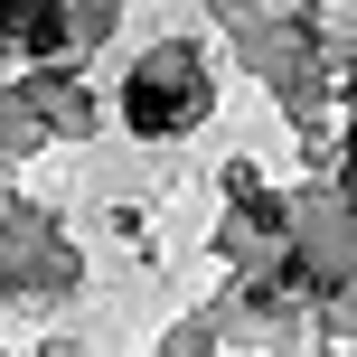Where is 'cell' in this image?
Segmentation results:
<instances>
[{"label":"cell","instance_id":"obj_1","mask_svg":"<svg viewBox=\"0 0 357 357\" xmlns=\"http://www.w3.org/2000/svg\"><path fill=\"white\" fill-rule=\"evenodd\" d=\"M197 94H207V85H197V66H188L178 47H160L142 75H132V94H123V104H132V132H169V123H188Z\"/></svg>","mask_w":357,"mask_h":357}]
</instances>
